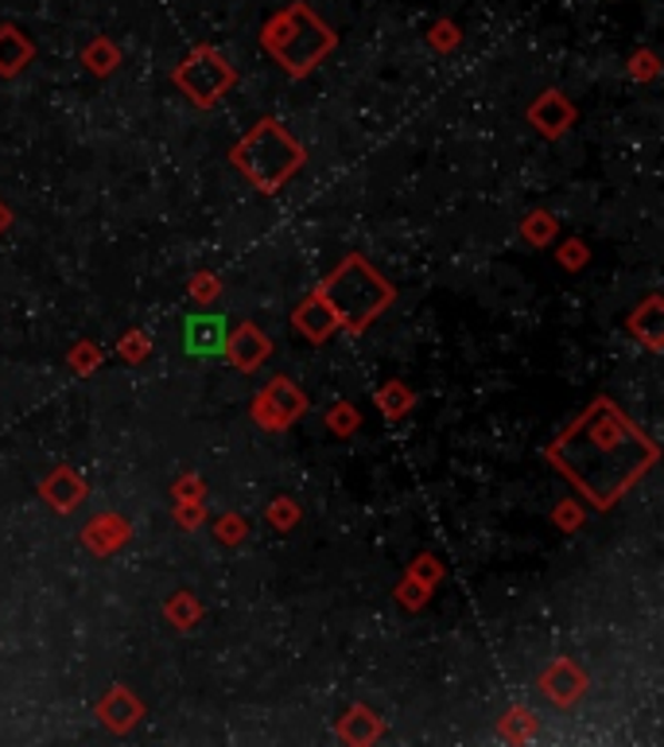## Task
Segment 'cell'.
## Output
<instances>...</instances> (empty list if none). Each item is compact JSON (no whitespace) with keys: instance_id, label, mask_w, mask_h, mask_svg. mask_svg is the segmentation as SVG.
Masks as SVG:
<instances>
[{"instance_id":"obj_1","label":"cell","mask_w":664,"mask_h":747,"mask_svg":"<svg viewBox=\"0 0 664 747\" xmlns=\"http://www.w3.org/2000/svg\"><path fill=\"white\" fill-rule=\"evenodd\" d=\"M265 43H268V51L284 62V67L299 75V70L311 67L319 55L330 51L335 36H330V28H323V23L315 20L304 4H291L288 12H280L272 23H268Z\"/></svg>"},{"instance_id":"obj_2","label":"cell","mask_w":664,"mask_h":747,"mask_svg":"<svg viewBox=\"0 0 664 747\" xmlns=\"http://www.w3.org/2000/svg\"><path fill=\"white\" fill-rule=\"evenodd\" d=\"M229 78H234V70H229L215 51L191 55V59L184 62V70H179V82L195 94V101H215V94L229 82Z\"/></svg>"},{"instance_id":"obj_3","label":"cell","mask_w":664,"mask_h":747,"mask_svg":"<svg viewBox=\"0 0 664 747\" xmlns=\"http://www.w3.org/2000/svg\"><path fill=\"white\" fill-rule=\"evenodd\" d=\"M187 347L195 355H218L226 347V324L218 316H191L187 320Z\"/></svg>"}]
</instances>
